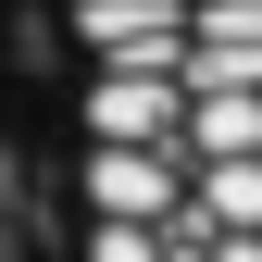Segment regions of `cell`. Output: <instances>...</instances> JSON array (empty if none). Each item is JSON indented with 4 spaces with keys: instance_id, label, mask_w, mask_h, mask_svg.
Returning a JSON list of instances; mask_svg holds the SVG:
<instances>
[{
    "instance_id": "obj_1",
    "label": "cell",
    "mask_w": 262,
    "mask_h": 262,
    "mask_svg": "<svg viewBox=\"0 0 262 262\" xmlns=\"http://www.w3.org/2000/svg\"><path fill=\"white\" fill-rule=\"evenodd\" d=\"M0 262H50V237H38V187H25V138L0 125Z\"/></svg>"
}]
</instances>
